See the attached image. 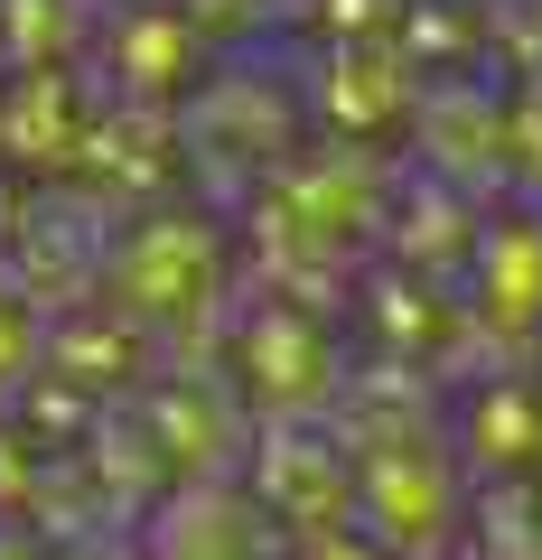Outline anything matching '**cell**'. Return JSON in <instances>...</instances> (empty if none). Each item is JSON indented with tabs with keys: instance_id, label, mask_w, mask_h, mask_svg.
<instances>
[{
	"instance_id": "cell-1",
	"label": "cell",
	"mask_w": 542,
	"mask_h": 560,
	"mask_svg": "<svg viewBox=\"0 0 542 560\" xmlns=\"http://www.w3.org/2000/svg\"><path fill=\"white\" fill-rule=\"evenodd\" d=\"M243 308V243L216 206H141L122 215L113 261H103V318L131 327L150 355L216 346Z\"/></svg>"
},
{
	"instance_id": "cell-2",
	"label": "cell",
	"mask_w": 542,
	"mask_h": 560,
	"mask_svg": "<svg viewBox=\"0 0 542 560\" xmlns=\"http://www.w3.org/2000/svg\"><path fill=\"white\" fill-rule=\"evenodd\" d=\"M216 374L234 383V401L253 420H300V411H337L356 383V337L337 308L290 300V290H243V308L216 337Z\"/></svg>"
},
{
	"instance_id": "cell-3",
	"label": "cell",
	"mask_w": 542,
	"mask_h": 560,
	"mask_svg": "<svg viewBox=\"0 0 542 560\" xmlns=\"http://www.w3.org/2000/svg\"><path fill=\"white\" fill-rule=\"evenodd\" d=\"M178 140H187V160L216 187H234L224 215H243V197H253L281 160H300L319 131H309V103H300V75H290V66L272 75V66H253V57H216L197 75V94L178 103Z\"/></svg>"
},
{
	"instance_id": "cell-4",
	"label": "cell",
	"mask_w": 542,
	"mask_h": 560,
	"mask_svg": "<svg viewBox=\"0 0 542 560\" xmlns=\"http://www.w3.org/2000/svg\"><path fill=\"white\" fill-rule=\"evenodd\" d=\"M402 168L440 178L449 197H468V206L515 197V84H505L496 66L422 75L412 131H402Z\"/></svg>"
},
{
	"instance_id": "cell-5",
	"label": "cell",
	"mask_w": 542,
	"mask_h": 560,
	"mask_svg": "<svg viewBox=\"0 0 542 560\" xmlns=\"http://www.w3.org/2000/svg\"><path fill=\"white\" fill-rule=\"evenodd\" d=\"M243 495L281 523L290 541H319L356 523V440L337 411H300V420H253L243 448Z\"/></svg>"
},
{
	"instance_id": "cell-6",
	"label": "cell",
	"mask_w": 542,
	"mask_h": 560,
	"mask_svg": "<svg viewBox=\"0 0 542 560\" xmlns=\"http://www.w3.org/2000/svg\"><path fill=\"white\" fill-rule=\"evenodd\" d=\"M459 308H468V337L515 364L542 346V206L533 197L477 206V234L459 261Z\"/></svg>"
},
{
	"instance_id": "cell-7",
	"label": "cell",
	"mask_w": 542,
	"mask_h": 560,
	"mask_svg": "<svg viewBox=\"0 0 542 560\" xmlns=\"http://www.w3.org/2000/svg\"><path fill=\"white\" fill-rule=\"evenodd\" d=\"M440 411H449V440H459L477 486H542V374H533V355L440 383Z\"/></svg>"
},
{
	"instance_id": "cell-8",
	"label": "cell",
	"mask_w": 542,
	"mask_h": 560,
	"mask_svg": "<svg viewBox=\"0 0 542 560\" xmlns=\"http://www.w3.org/2000/svg\"><path fill=\"white\" fill-rule=\"evenodd\" d=\"M141 560H290V533L243 495V477H206L150 504Z\"/></svg>"
},
{
	"instance_id": "cell-9",
	"label": "cell",
	"mask_w": 542,
	"mask_h": 560,
	"mask_svg": "<svg viewBox=\"0 0 542 560\" xmlns=\"http://www.w3.org/2000/svg\"><path fill=\"white\" fill-rule=\"evenodd\" d=\"M103 47H113L122 94H141V103H187L197 75L216 66L206 28L187 20L178 0H131V10H113V20H103Z\"/></svg>"
},
{
	"instance_id": "cell-10",
	"label": "cell",
	"mask_w": 542,
	"mask_h": 560,
	"mask_svg": "<svg viewBox=\"0 0 542 560\" xmlns=\"http://www.w3.org/2000/svg\"><path fill=\"white\" fill-rule=\"evenodd\" d=\"M459 560H542V486H477Z\"/></svg>"
},
{
	"instance_id": "cell-11",
	"label": "cell",
	"mask_w": 542,
	"mask_h": 560,
	"mask_svg": "<svg viewBox=\"0 0 542 560\" xmlns=\"http://www.w3.org/2000/svg\"><path fill=\"white\" fill-rule=\"evenodd\" d=\"M38 364H47V318L28 300V280H0V393L28 383Z\"/></svg>"
},
{
	"instance_id": "cell-12",
	"label": "cell",
	"mask_w": 542,
	"mask_h": 560,
	"mask_svg": "<svg viewBox=\"0 0 542 560\" xmlns=\"http://www.w3.org/2000/svg\"><path fill=\"white\" fill-rule=\"evenodd\" d=\"M290 560H393V551H374V541L346 523V533H319V541H290Z\"/></svg>"
},
{
	"instance_id": "cell-13",
	"label": "cell",
	"mask_w": 542,
	"mask_h": 560,
	"mask_svg": "<svg viewBox=\"0 0 542 560\" xmlns=\"http://www.w3.org/2000/svg\"><path fill=\"white\" fill-rule=\"evenodd\" d=\"M0 560H57V551L38 533H20V523H0Z\"/></svg>"
},
{
	"instance_id": "cell-14",
	"label": "cell",
	"mask_w": 542,
	"mask_h": 560,
	"mask_svg": "<svg viewBox=\"0 0 542 560\" xmlns=\"http://www.w3.org/2000/svg\"><path fill=\"white\" fill-rule=\"evenodd\" d=\"M449 560H459V551H449Z\"/></svg>"
}]
</instances>
